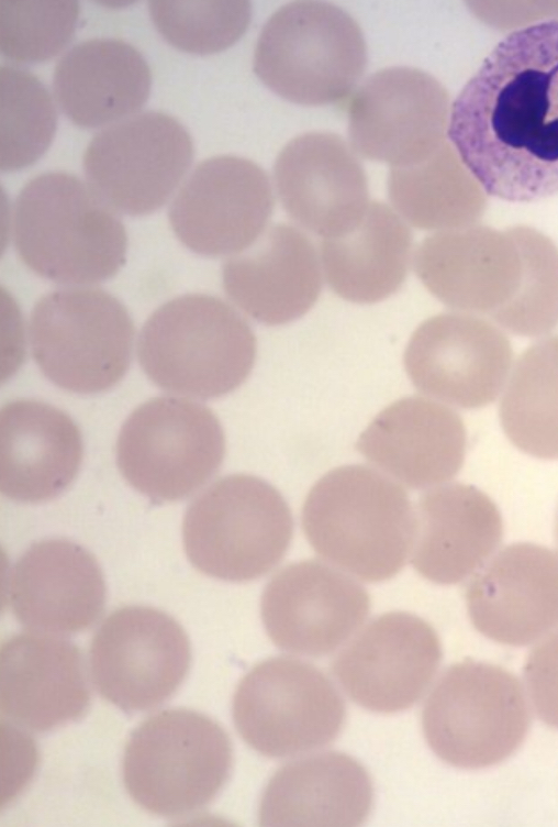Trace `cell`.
Wrapping results in <instances>:
<instances>
[{
  "label": "cell",
  "mask_w": 558,
  "mask_h": 827,
  "mask_svg": "<svg viewBox=\"0 0 558 827\" xmlns=\"http://www.w3.org/2000/svg\"><path fill=\"white\" fill-rule=\"evenodd\" d=\"M447 134L490 196L558 194V20L518 27L484 57L454 100Z\"/></svg>",
  "instance_id": "cell-1"
},
{
  "label": "cell",
  "mask_w": 558,
  "mask_h": 827,
  "mask_svg": "<svg viewBox=\"0 0 558 827\" xmlns=\"http://www.w3.org/2000/svg\"><path fill=\"white\" fill-rule=\"evenodd\" d=\"M15 250L35 274L65 285H90L114 276L125 262V228L89 184L66 172H47L19 192L12 220Z\"/></svg>",
  "instance_id": "cell-2"
},
{
  "label": "cell",
  "mask_w": 558,
  "mask_h": 827,
  "mask_svg": "<svg viewBox=\"0 0 558 827\" xmlns=\"http://www.w3.org/2000/svg\"><path fill=\"white\" fill-rule=\"evenodd\" d=\"M302 530L314 551L365 582L391 578L411 552L415 515L406 492L365 465L336 467L310 489Z\"/></svg>",
  "instance_id": "cell-3"
},
{
  "label": "cell",
  "mask_w": 558,
  "mask_h": 827,
  "mask_svg": "<svg viewBox=\"0 0 558 827\" xmlns=\"http://www.w3.org/2000/svg\"><path fill=\"white\" fill-rule=\"evenodd\" d=\"M137 357L164 390L209 399L236 389L249 375L256 338L231 305L207 294H187L157 308L144 323Z\"/></svg>",
  "instance_id": "cell-4"
},
{
  "label": "cell",
  "mask_w": 558,
  "mask_h": 827,
  "mask_svg": "<svg viewBox=\"0 0 558 827\" xmlns=\"http://www.w3.org/2000/svg\"><path fill=\"white\" fill-rule=\"evenodd\" d=\"M233 763L226 731L186 708L152 715L131 734L122 778L132 800L148 813L178 818L205 807L222 790Z\"/></svg>",
  "instance_id": "cell-5"
},
{
  "label": "cell",
  "mask_w": 558,
  "mask_h": 827,
  "mask_svg": "<svg viewBox=\"0 0 558 827\" xmlns=\"http://www.w3.org/2000/svg\"><path fill=\"white\" fill-rule=\"evenodd\" d=\"M366 64L358 23L342 8L322 1H295L277 10L254 53L257 77L278 96L304 106L346 98Z\"/></svg>",
  "instance_id": "cell-6"
},
{
  "label": "cell",
  "mask_w": 558,
  "mask_h": 827,
  "mask_svg": "<svg viewBox=\"0 0 558 827\" xmlns=\"http://www.w3.org/2000/svg\"><path fill=\"white\" fill-rule=\"evenodd\" d=\"M292 534L293 519L282 495L250 474L214 482L189 505L182 521L190 563L230 582L252 581L271 571Z\"/></svg>",
  "instance_id": "cell-7"
},
{
  "label": "cell",
  "mask_w": 558,
  "mask_h": 827,
  "mask_svg": "<svg viewBox=\"0 0 558 827\" xmlns=\"http://www.w3.org/2000/svg\"><path fill=\"white\" fill-rule=\"evenodd\" d=\"M529 725L531 710L518 679L502 666L471 660L445 671L422 713L431 749L461 769L504 761L522 745Z\"/></svg>",
  "instance_id": "cell-8"
},
{
  "label": "cell",
  "mask_w": 558,
  "mask_h": 827,
  "mask_svg": "<svg viewBox=\"0 0 558 827\" xmlns=\"http://www.w3.org/2000/svg\"><path fill=\"white\" fill-rule=\"evenodd\" d=\"M33 359L56 386L97 394L129 370L134 324L119 299L100 288H66L44 295L29 323Z\"/></svg>",
  "instance_id": "cell-9"
},
{
  "label": "cell",
  "mask_w": 558,
  "mask_h": 827,
  "mask_svg": "<svg viewBox=\"0 0 558 827\" xmlns=\"http://www.w3.org/2000/svg\"><path fill=\"white\" fill-rule=\"evenodd\" d=\"M225 438L217 417L197 401L163 396L124 421L116 462L127 483L157 501L185 499L219 470Z\"/></svg>",
  "instance_id": "cell-10"
},
{
  "label": "cell",
  "mask_w": 558,
  "mask_h": 827,
  "mask_svg": "<svg viewBox=\"0 0 558 827\" xmlns=\"http://www.w3.org/2000/svg\"><path fill=\"white\" fill-rule=\"evenodd\" d=\"M232 715L250 748L269 758H287L335 740L346 707L333 682L315 665L276 657L256 664L241 680Z\"/></svg>",
  "instance_id": "cell-11"
},
{
  "label": "cell",
  "mask_w": 558,
  "mask_h": 827,
  "mask_svg": "<svg viewBox=\"0 0 558 827\" xmlns=\"http://www.w3.org/2000/svg\"><path fill=\"white\" fill-rule=\"evenodd\" d=\"M191 651L183 628L148 606H124L97 629L89 649L93 684L126 712L155 708L183 682Z\"/></svg>",
  "instance_id": "cell-12"
},
{
  "label": "cell",
  "mask_w": 558,
  "mask_h": 827,
  "mask_svg": "<svg viewBox=\"0 0 558 827\" xmlns=\"http://www.w3.org/2000/svg\"><path fill=\"white\" fill-rule=\"evenodd\" d=\"M192 156V140L177 119L146 111L99 131L87 145L83 169L112 208L140 216L169 199Z\"/></svg>",
  "instance_id": "cell-13"
},
{
  "label": "cell",
  "mask_w": 558,
  "mask_h": 827,
  "mask_svg": "<svg viewBox=\"0 0 558 827\" xmlns=\"http://www.w3.org/2000/svg\"><path fill=\"white\" fill-rule=\"evenodd\" d=\"M270 180L254 162L220 155L200 162L169 207V222L188 249L204 256L236 255L267 229Z\"/></svg>",
  "instance_id": "cell-14"
},
{
  "label": "cell",
  "mask_w": 558,
  "mask_h": 827,
  "mask_svg": "<svg viewBox=\"0 0 558 827\" xmlns=\"http://www.w3.org/2000/svg\"><path fill=\"white\" fill-rule=\"evenodd\" d=\"M513 350L507 337L473 315L434 316L413 332L404 367L422 393L464 408L484 407L499 396L510 376Z\"/></svg>",
  "instance_id": "cell-15"
},
{
  "label": "cell",
  "mask_w": 558,
  "mask_h": 827,
  "mask_svg": "<svg viewBox=\"0 0 558 827\" xmlns=\"http://www.w3.org/2000/svg\"><path fill=\"white\" fill-rule=\"evenodd\" d=\"M440 659V641L428 622L406 611H390L371 620L339 652L332 671L357 705L391 714L424 695Z\"/></svg>",
  "instance_id": "cell-16"
},
{
  "label": "cell",
  "mask_w": 558,
  "mask_h": 827,
  "mask_svg": "<svg viewBox=\"0 0 558 827\" xmlns=\"http://www.w3.org/2000/svg\"><path fill=\"white\" fill-rule=\"evenodd\" d=\"M517 247L481 230L437 233L418 246L414 269L427 290L446 306L484 315L506 331L524 291L523 231Z\"/></svg>",
  "instance_id": "cell-17"
},
{
  "label": "cell",
  "mask_w": 558,
  "mask_h": 827,
  "mask_svg": "<svg viewBox=\"0 0 558 827\" xmlns=\"http://www.w3.org/2000/svg\"><path fill=\"white\" fill-rule=\"evenodd\" d=\"M370 608L366 588L319 560L286 565L267 583L260 600L266 632L280 649L321 657L342 646Z\"/></svg>",
  "instance_id": "cell-18"
},
{
  "label": "cell",
  "mask_w": 558,
  "mask_h": 827,
  "mask_svg": "<svg viewBox=\"0 0 558 827\" xmlns=\"http://www.w3.org/2000/svg\"><path fill=\"white\" fill-rule=\"evenodd\" d=\"M446 119L445 96L429 75L412 67L372 74L348 107L354 150L391 167L417 164L434 154Z\"/></svg>",
  "instance_id": "cell-19"
},
{
  "label": "cell",
  "mask_w": 558,
  "mask_h": 827,
  "mask_svg": "<svg viewBox=\"0 0 558 827\" xmlns=\"http://www.w3.org/2000/svg\"><path fill=\"white\" fill-rule=\"evenodd\" d=\"M465 597L480 633L507 646L529 644L558 627V553L510 544L480 567Z\"/></svg>",
  "instance_id": "cell-20"
},
{
  "label": "cell",
  "mask_w": 558,
  "mask_h": 827,
  "mask_svg": "<svg viewBox=\"0 0 558 827\" xmlns=\"http://www.w3.org/2000/svg\"><path fill=\"white\" fill-rule=\"evenodd\" d=\"M274 178L287 213L323 239L351 230L370 203L361 164L334 133L310 132L290 141L276 159Z\"/></svg>",
  "instance_id": "cell-21"
},
{
  "label": "cell",
  "mask_w": 558,
  "mask_h": 827,
  "mask_svg": "<svg viewBox=\"0 0 558 827\" xmlns=\"http://www.w3.org/2000/svg\"><path fill=\"white\" fill-rule=\"evenodd\" d=\"M107 588L96 558L66 539L33 543L15 561L7 581L8 604L24 627L69 635L101 616Z\"/></svg>",
  "instance_id": "cell-22"
},
{
  "label": "cell",
  "mask_w": 558,
  "mask_h": 827,
  "mask_svg": "<svg viewBox=\"0 0 558 827\" xmlns=\"http://www.w3.org/2000/svg\"><path fill=\"white\" fill-rule=\"evenodd\" d=\"M1 709L16 725L47 731L79 719L91 699L80 649L53 633L22 632L0 654Z\"/></svg>",
  "instance_id": "cell-23"
},
{
  "label": "cell",
  "mask_w": 558,
  "mask_h": 827,
  "mask_svg": "<svg viewBox=\"0 0 558 827\" xmlns=\"http://www.w3.org/2000/svg\"><path fill=\"white\" fill-rule=\"evenodd\" d=\"M466 446L461 417L422 396L389 405L356 443L369 462L411 488H426L455 477L464 464Z\"/></svg>",
  "instance_id": "cell-24"
},
{
  "label": "cell",
  "mask_w": 558,
  "mask_h": 827,
  "mask_svg": "<svg viewBox=\"0 0 558 827\" xmlns=\"http://www.w3.org/2000/svg\"><path fill=\"white\" fill-rule=\"evenodd\" d=\"M222 282L245 313L263 324L280 326L314 306L322 273L310 239L293 225L278 223L223 264Z\"/></svg>",
  "instance_id": "cell-25"
},
{
  "label": "cell",
  "mask_w": 558,
  "mask_h": 827,
  "mask_svg": "<svg viewBox=\"0 0 558 827\" xmlns=\"http://www.w3.org/2000/svg\"><path fill=\"white\" fill-rule=\"evenodd\" d=\"M411 563L426 580L457 584L479 570L501 543L498 506L479 488L450 483L420 497Z\"/></svg>",
  "instance_id": "cell-26"
},
{
  "label": "cell",
  "mask_w": 558,
  "mask_h": 827,
  "mask_svg": "<svg viewBox=\"0 0 558 827\" xmlns=\"http://www.w3.org/2000/svg\"><path fill=\"white\" fill-rule=\"evenodd\" d=\"M83 455L81 433L63 410L35 399L5 404L0 413V487L21 503H42L75 479Z\"/></svg>",
  "instance_id": "cell-27"
},
{
  "label": "cell",
  "mask_w": 558,
  "mask_h": 827,
  "mask_svg": "<svg viewBox=\"0 0 558 827\" xmlns=\"http://www.w3.org/2000/svg\"><path fill=\"white\" fill-rule=\"evenodd\" d=\"M372 801L367 770L346 753L326 751L275 772L260 798L259 825L356 827Z\"/></svg>",
  "instance_id": "cell-28"
},
{
  "label": "cell",
  "mask_w": 558,
  "mask_h": 827,
  "mask_svg": "<svg viewBox=\"0 0 558 827\" xmlns=\"http://www.w3.org/2000/svg\"><path fill=\"white\" fill-rule=\"evenodd\" d=\"M152 74L144 56L115 37H93L71 46L53 75L55 98L76 124L93 128L129 115L146 101Z\"/></svg>",
  "instance_id": "cell-29"
},
{
  "label": "cell",
  "mask_w": 558,
  "mask_h": 827,
  "mask_svg": "<svg viewBox=\"0 0 558 827\" xmlns=\"http://www.w3.org/2000/svg\"><path fill=\"white\" fill-rule=\"evenodd\" d=\"M412 235L389 206L372 201L348 232L323 239L321 262L331 289L341 298L372 304L399 290L409 271Z\"/></svg>",
  "instance_id": "cell-30"
},
{
  "label": "cell",
  "mask_w": 558,
  "mask_h": 827,
  "mask_svg": "<svg viewBox=\"0 0 558 827\" xmlns=\"http://www.w3.org/2000/svg\"><path fill=\"white\" fill-rule=\"evenodd\" d=\"M499 417L517 449L558 460V335L539 340L520 355L504 386Z\"/></svg>",
  "instance_id": "cell-31"
},
{
  "label": "cell",
  "mask_w": 558,
  "mask_h": 827,
  "mask_svg": "<svg viewBox=\"0 0 558 827\" xmlns=\"http://www.w3.org/2000/svg\"><path fill=\"white\" fill-rule=\"evenodd\" d=\"M0 164L15 170L34 163L47 150L57 112L45 85L27 69L1 67Z\"/></svg>",
  "instance_id": "cell-32"
},
{
  "label": "cell",
  "mask_w": 558,
  "mask_h": 827,
  "mask_svg": "<svg viewBox=\"0 0 558 827\" xmlns=\"http://www.w3.org/2000/svg\"><path fill=\"white\" fill-rule=\"evenodd\" d=\"M152 19L172 45L192 53H214L235 43L250 22L245 0L148 2Z\"/></svg>",
  "instance_id": "cell-33"
},
{
  "label": "cell",
  "mask_w": 558,
  "mask_h": 827,
  "mask_svg": "<svg viewBox=\"0 0 558 827\" xmlns=\"http://www.w3.org/2000/svg\"><path fill=\"white\" fill-rule=\"evenodd\" d=\"M436 155L417 164L391 167L389 198L398 214L420 229L458 225L470 219L476 207L445 178Z\"/></svg>",
  "instance_id": "cell-34"
},
{
  "label": "cell",
  "mask_w": 558,
  "mask_h": 827,
  "mask_svg": "<svg viewBox=\"0 0 558 827\" xmlns=\"http://www.w3.org/2000/svg\"><path fill=\"white\" fill-rule=\"evenodd\" d=\"M78 14L79 3L75 0H1V49L14 60L47 59L68 43Z\"/></svg>",
  "instance_id": "cell-35"
},
{
  "label": "cell",
  "mask_w": 558,
  "mask_h": 827,
  "mask_svg": "<svg viewBox=\"0 0 558 827\" xmlns=\"http://www.w3.org/2000/svg\"><path fill=\"white\" fill-rule=\"evenodd\" d=\"M524 675L537 716L558 729V630L532 650Z\"/></svg>",
  "instance_id": "cell-36"
},
{
  "label": "cell",
  "mask_w": 558,
  "mask_h": 827,
  "mask_svg": "<svg viewBox=\"0 0 558 827\" xmlns=\"http://www.w3.org/2000/svg\"><path fill=\"white\" fill-rule=\"evenodd\" d=\"M555 539L558 545V508H557L556 518H555Z\"/></svg>",
  "instance_id": "cell-37"
}]
</instances>
